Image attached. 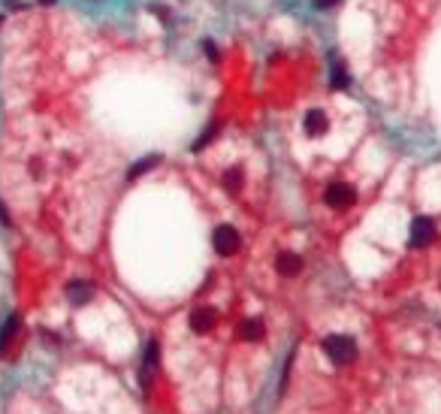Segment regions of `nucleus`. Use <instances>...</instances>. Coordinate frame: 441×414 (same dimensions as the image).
Returning a JSON list of instances; mask_svg holds the SVG:
<instances>
[{
	"label": "nucleus",
	"instance_id": "obj_1",
	"mask_svg": "<svg viewBox=\"0 0 441 414\" xmlns=\"http://www.w3.org/2000/svg\"><path fill=\"white\" fill-rule=\"evenodd\" d=\"M323 354L336 363V366H348L357 357V342L351 336H327L323 339Z\"/></svg>",
	"mask_w": 441,
	"mask_h": 414
},
{
	"label": "nucleus",
	"instance_id": "obj_2",
	"mask_svg": "<svg viewBox=\"0 0 441 414\" xmlns=\"http://www.w3.org/2000/svg\"><path fill=\"white\" fill-rule=\"evenodd\" d=\"M212 245H215V251H218L221 258H230V254H236V251H239V233H236V227L221 224V227L212 233Z\"/></svg>",
	"mask_w": 441,
	"mask_h": 414
},
{
	"label": "nucleus",
	"instance_id": "obj_3",
	"mask_svg": "<svg viewBox=\"0 0 441 414\" xmlns=\"http://www.w3.org/2000/svg\"><path fill=\"white\" fill-rule=\"evenodd\" d=\"M323 200H327V206H332V209H348V206L357 200V194L351 185H345V181H332L327 188V194H323Z\"/></svg>",
	"mask_w": 441,
	"mask_h": 414
},
{
	"label": "nucleus",
	"instance_id": "obj_4",
	"mask_svg": "<svg viewBox=\"0 0 441 414\" xmlns=\"http://www.w3.org/2000/svg\"><path fill=\"white\" fill-rule=\"evenodd\" d=\"M432 239H435V224H432V218H414L411 224V245L414 248H426Z\"/></svg>",
	"mask_w": 441,
	"mask_h": 414
},
{
	"label": "nucleus",
	"instance_id": "obj_5",
	"mask_svg": "<svg viewBox=\"0 0 441 414\" xmlns=\"http://www.w3.org/2000/svg\"><path fill=\"white\" fill-rule=\"evenodd\" d=\"M215 324H218V314H215V309H209V305H203V309H197L190 314V330H194V333H209Z\"/></svg>",
	"mask_w": 441,
	"mask_h": 414
},
{
	"label": "nucleus",
	"instance_id": "obj_6",
	"mask_svg": "<svg viewBox=\"0 0 441 414\" xmlns=\"http://www.w3.org/2000/svg\"><path fill=\"white\" fill-rule=\"evenodd\" d=\"M303 127H305V134H309V136H323L330 130V118L321 109H312L309 115H305Z\"/></svg>",
	"mask_w": 441,
	"mask_h": 414
},
{
	"label": "nucleus",
	"instance_id": "obj_7",
	"mask_svg": "<svg viewBox=\"0 0 441 414\" xmlns=\"http://www.w3.org/2000/svg\"><path fill=\"white\" fill-rule=\"evenodd\" d=\"M66 296H70V303L85 305L91 296H94V287H91L88 281H70V285H66Z\"/></svg>",
	"mask_w": 441,
	"mask_h": 414
},
{
	"label": "nucleus",
	"instance_id": "obj_8",
	"mask_svg": "<svg viewBox=\"0 0 441 414\" xmlns=\"http://www.w3.org/2000/svg\"><path fill=\"white\" fill-rule=\"evenodd\" d=\"M276 267H278L281 276L290 278V276H299V269H303V260H299V254H281Z\"/></svg>",
	"mask_w": 441,
	"mask_h": 414
},
{
	"label": "nucleus",
	"instance_id": "obj_9",
	"mask_svg": "<svg viewBox=\"0 0 441 414\" xmlns=\"http://www.w3.org/2000/svg\"><path fill=\"white\" fill-rule=\"evenodd\" d=\"M330 85L336 88V91H345L348 85H351V76H348V73H345V67H342V64H339V61L330 67Z\"/></svg>",
	"mask_w": 441,
	"mask_h": 414
},
{
	"label": "nucleus",
	"instance_id": "obj_10",
	"mask_svg": "<svg viewBox=\"0 0 441 414\" xmlns=\"http://www.w3.org/2000/svg\"><path fill=\"white\" fill-rule=\"evenodd\" d=\"M15 330H19V318H15V314H12V318H10V321H6L3 333H0V354H3V351H6V345H10V342H12Z\"/></svg>",
	"mask_w": 441,
	"mask_h": 414
},
{
	"label": "nucleus",
	"instance_id": "obj_11",
	"mask_svg": "<svg viewBox=\"0 0 441 414\" xmlns=\"http://www.w3.org/2000/svg\"><path fill=\"white\" fill-rule=\"evenodd\" d=\"M260 336H263V324H260V321H245V324H242V339H248V342H257Z\"/></svg>",
	"mask_w": 441,
	"mask_h": 414
},
{
	"label": "nucleus",
	"instance_id": "obj_12",
	"mask_svg": "<svg viewBox=\"0 0 441 414\" xmlns=\"http://www.w3.org/2000/svg\"><path fill=\"white\" fill-rule=\"evenodd\" d=\"M154 366H157V342H148V348H145V366H143L145 381H148V375H152Z\"/></svg>",
	"mask_w": 441,
	"mask_h": 414
},
{
	"label": "nucleus",
	"instance_id": "obj_13",
	"mask_svg": "<svg viewBox=\"0 0 441 414\" xmlns=\"http://www.w3.org/2000/svg\"><path fill=\"white\" fill-rule=\"evenodd\" d=\"M224 188H230V190H239V188H242V170L233 167V170L224 172Z\"/></svg>",
	"mask_w": 441,
	"mask_h": 414
},
{
	"label": "nucleus",
	"instance_id": "obj_14",
	"mask_svg": "<svg viewBox=\"0 0 441 414\" xmlns=\"http://www.w3.org/2000/svg\"><path fill=\"white\" fill-rule=\"evenodd\" d=\"M157 161H161V157H145V161H139L136 167H133V170L127 172V179H136V176H143V172H148L152 167H157Z\"/></svg>",
	"mask_w": 441,
	"mask_h": 414
},
{
	"label": "nucleus",
	"instance_id": "obj_15",
	"mask_svg": "<svg viewBox=\"0 0 441 414\" xmlns=\"http://www.w3.org/2000/svg\"><path fill=\"white\" fill-rule=\"evenodd\" d=\"M218 130H221V127H218V124H212V127H209V130H206V134H203V136H199V139H197V143H194V152H199V148H203V145H209V143H212V139H215V134H218Z\"/></svg>",
	"mask_w": 441,
	"mask_h": 414
},
{
	"label": "nucleus",
	"instance_id": "obj_16",
	"mask_svg": "<svg viewBox=\"0 0 441 414\" xmlns=\"http://www.w3.org/2000/svg\"><path fill=\"white\" fill-rule=\"evenodd\" d=\"M203 48H206V55H209L212 61L218 64V48H215V43H209V39H206V43H203Z\"/></svg>",
	"mask_w": 441,
	"mask_h": 414
},
{
	"label": "nucleus",
	"instance_id": "obj_17",
	"mask_svg": "<svg viewBox=\"0 0 441 414\" xmlns=\"http://www.w3.org/2000/svg\"><path fill=\"white\" fill-rule=\"evenodd\" d=\"M332 3H339V0H314V6H318V10H327V6H332Z\"/></svg>",
	"mask_w": 441,
	"mask_h": 414
},
{
	"label": "nucleus",
	"instance_id": "obj_18",
	"mask_svg": "<svg viewBox=\"0 0 441 414\" xmlns=\"http://www.w3.org/2000/svg\"><path fill=\"white\" fill-rule=\"evenodd\" d=\"M39 3H52V0H39Z\"/></svg>",
	"mask_w": 441,
	"mask_h": 414
}]
</instances>
